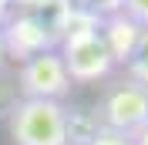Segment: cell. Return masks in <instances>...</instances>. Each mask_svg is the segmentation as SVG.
I'll use <instances>...</instances> for the list:
<instances>
[{"mask_svg":"<svg viewBox=\"0 0 148 145\" xmlns=\"http://www.w3.org/2000/svg\"><path fill=\"white\" fill-rule=\"evenodd\" d=\"M101 24H104L101 17H91L77 7H71V14H67L57 54L67 68L71 84H94V81H104L114 71V61H111L108 47L101 41Z\"/></svg>","mask_w":148,"mask_h":145,"instance_id":"cell-1","label":"cell"},{"mask_svg":"<svg viewBox=\"0 0 148 145\" xmlns=\"http://www.w3.org/2000/svg\"><path fill=\"white\" fill-rule=\"evenodd\" d=\"M7 128L14 145H71L64 101L17 98L7 115Z\"/></svg>","mask_w":148,"mask_h":145,"instance_id":"cell-2","label":"cell"},{"mask_svg":"<svg viewBox=\"0 0 148 145\" xmlns=\"http://www.w3.org/2000/svg\"><path fill=\"white\" fill-rule=\"evenodd\" d=\"M98 125L121 132V135H135L141 125L148 122V88L131 78H121L104 91L101 105L94 111Z\"/></svg>","mask_w":148,"mask_h":145,"instance_id":"cell-3","label":"cell"},{"mask_svg":"<svg viewBox=\"0 0 148 145\" xmlns=\"http://www.w3.org/2000/svg\"><path fill=\"white\" fill-rule=\"evenodd\" d=\"M14 84H17V98H40V101H61L71 91V78L57 51H44V54L20 61Z\"/></svg>","mask_w":148,"mask_h":145,"instance_id":"cell-4","label":"cell"},{"mask_svg":"<svg viewBox=\"0 0 148 145\" xmlns=\"http://www.w3.org/2000/svg\"><path fill=\"white\" fill-rule=\"evenodd\" d=\"M0 30H3L7 57H20V61H27L34 54H44V51H57V44H61L54 37V30L47 27L40 17H34L30 10L10 14V20Z\"/></svg>","mask_w":148,"mask_h":145,"instance_id":"cell-5","label":"cell"},{"mask_svg":"<svg viewBox=\"0 0 148 145\" xmlns=\"http://www.w3.org/2000/svg\"><path fill=\"white\" fill-rule=\"evenodd\" d=\"M138 37H141V27L135 20H128L125 14H114V17H108L101 24V41H104V47H108V54H111L114 64H128L131 61Z\"/></svg>","mask_w":148,"mask_h":145,"instance_id":"cell-6","label":"cell"},{"mask_svg":"<svg viewBox=\"0 0 148 145\" xmlns=\"http://www.w3.org/2000/svg\"><path fill=\"white\" fill-rule=\"evenodd\" d=\"M125 68H128V78H131V81H138V84L148 88V27L141 30L138 44H135V54H131V61L125 64Z\"/></svg>","mask_w":148,"mask_h":145,"instance_id":"cell-7","label":"cell"},{"mask_svg":"<svg viewBox=\"0 0 148 145\" xmlns=\"http://www.w3.org/2000/svg\"><path fill=\"white\" fill-rule=\"evenodd\" d=\"M71 7L84 10V14H91V17H114V14H121V7H125V0H71Z\"/></svg>","mask_w":148,"mask_h":145,"instance_id":"cell-8","label":"cell"},{"mask_svg":"<svg viewBox=\"0 0 148 145\" xmlns=\"http://www.w3.org/2000/svg\"><path fill=\"white\" fill-rule=\"evenodd\" d=\"M121 14L128 20H135L141 30L148 27V0H125V7H121Z\"/></svg>","mask_w":148,"mask_h":145,"instance_id":"cell-9","label":"cell"},{"mask_svg":"<svg viewBox=\"0 0 148 145\" xmlns=\"http://www.w3.org/2000/svg\"><path fill=\"white\" fill-rule=\"evenodd\" d=\"M14 101H17V84L10 81L7 74H0V118H7V115H10Z\"/></svg>","mask_w":148,"mask_h":145,"instance_id":"cell-10","label":"cell"},{"mask_svg":"<svg viewBox=\"0 0 148 145\" xmlns=\"http://www.w3.org/2000/svg\"><path fill=\"white\" fill-rule=\"evenodd\" d=\"M84 145H131V138L121 135V132H111V128H98Z\"/></svg>","mask_w":148,"mask_h":145,"instance_id":"cell-11","label":"cell"},{"mask_svg":"<svg viewBox=\"0 0 148 145\" xmlns=\"http://www.w3.org/2000/svg\"><path fill=\"white\" fill-rule=\"evenodd\" d=\"M128 138H131V145H148V122L135 132V135H128Z\"/></svg>","mask_w":148,"mask_h":145,"instance_id":"cell-12","label":"cell"},{"mask_svg":"<svg viewBox=\"0 0 148 145\" xmlns=\"http://www.w3.org/2000/svg\"><path fill=\"white\" fill-rule=\"evenodd\" d=\"M10 14H14V10H10V3H7V0H0V27L10 20Z\"/></svg>","mask_w":148,"mask_h":145,"instance_id":"cell-13","label":"cell"},{"mask_svg":"<svg viewBox=\"0 0 148 145\" xmlns=\"http://www.w3.org/2000/svg\"><path fill=\"white\" fill-rule=\"evenodd\" d=\"M3 64H7V44H3V30H0V74H3Z\"/></svg>","mask_w":148,"mask_h":145,"instance_id":"cell-14","label":"cell"},{"mask_svg":"<svg viewBox=\"0 0 148 145\" xmlns=\"http://www.w3.org/2000/svg\"><path fill=\"white\" fill-rule=\"evenodd\" d=\"M7 3H10V10H14V7H17V10H20V7H27L30 0H7Z\"/></svg>","mask_w":148,"mask_h":145,"instance_id":"cell-15","label":"cell"}]
</instances>
